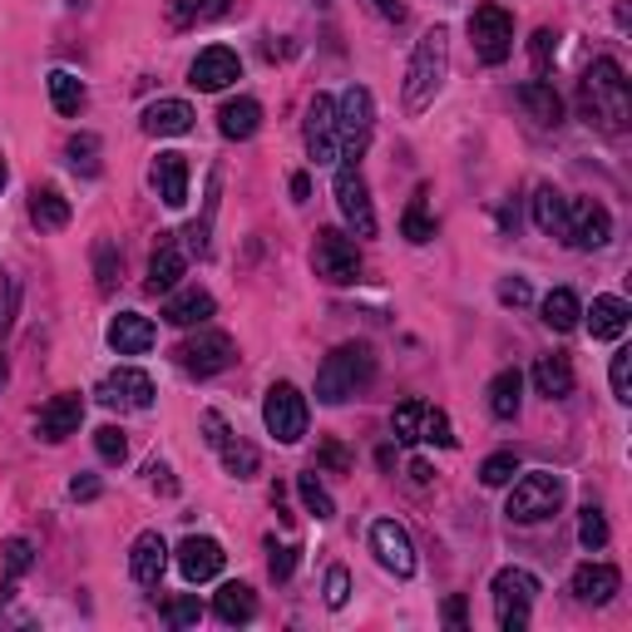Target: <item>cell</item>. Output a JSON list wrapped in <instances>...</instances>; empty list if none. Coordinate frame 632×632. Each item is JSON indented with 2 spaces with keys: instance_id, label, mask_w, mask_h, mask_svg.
I'll return each mask as SVG.
<instances>
[{
  "instance_id": "03108f58",
  "label": "cell",
  "mask_w": 632,
  "mask_h": 632,
  "mask_svg": "<svg viewBox=\"0 0 632 632\" xmlns=\"http://www.w3.org/2000/svg\"><path fill=\"white\" fill-rule=\"evenodd\" d=\"M6 376H10V366H6V356H0V386H6Z\"/></svg>"
},
{
  "instance_id": "e0dca14e",
  "label": "cell",
  "mask_w": 632,
  "mask_h": 632,
  "mask_svg": "<svg viewBox=\"0 0 632 632\" xmlns=\"http://www.w3.org/2000/svg\"><path fill=\"white\" fill-rule=\"evenodd\" d=\"M178 573L188 583H208V578H217L223 573V563H227V554H223V544L217 538H208V534H188L178 544Z\"/></svg>"
},
{
  "instance_id": "f6af8a7d",
  "label": "cell",
  "mask_w": 632,
  "mask_h": 632,
  "mask_svg": "<svg viewBox=\"0 0 632 632\" xmlns=\"http://www.w3.org/2000/svg\"><path fill=\"white\" fill-rule=\"evenodd\" d=\"M95 450H99L105 465H124V459H129V440H124L119 425H99V430H95Z\"/></svg>"
},
{
  "instance_id": "30bf717a",
  "label": "cell",
  "mask_w": 632,
  "mask_h": 632,
  "mask_svg": "<svg viewBox=\"0 0 632 632\" xmlns=\"http://www.w3.org/2000/svg\"><path fill=\"white\" fill-rule=\"evenodd\" d=\"M337 208H341V217H347V227L356 237H376L371 188H366V174L356 164H337Z\"/></svg>"
},
{
  "instance_id": "ee69618b",
  "label": "cell",
  "mask_w": 632,
  "mask_h": 632,
  "mask_svg": "<svg viewBox=\"0 0 632 632\" xmlns=\"http://www.w3.org/2000/svg\"><path fill=\"white\" fill-rule=\"evenodd\" d=\"M420 440L440 445V450H455V430H450V416H445V410H435V406H425V416H420Z\"/></svg>"
},
{
  "instance_id": "d590c367",
  "label": "cell",
  "mask_w": 632,
  "mask_h": 632,
  "mask_svg": "<svg viewBox=\"0 0 632 632\" xmlns=\"http://www.w3.org/2000/svg\"><path fill=\"white\" fill-rule=\"evenodd\" d=\"M50 105L60 109L65 119H70V114L85 109V85H79L70 70H55V75H50Z\"/></svg>"
},
{
  "instance_id": "484cf974",
  "label": "cell",
  "mask_w": 632,
  "mask_h": 632,
  "mask_svg": "<svg viewBox=\"0 0 632 632\" xmlns=\"http://www.w3.org/2000/svg\"><path fill=\"white\" fill-rule=\"evenodd\" d=\"M217 129H223V139H233V144H243L252 139V134L262 129V105L257 99H227L223 109H217Z\"/></svg>"
},
{
  "instance_id": "11a10c76",
  "label": "cell",
  "mask_w": 632,
  "mask_h": 632,
  "mask_svg": "<svg viewBox=\"0 0 632 632\" xmlns=\"http://www.w3.org/2000/svg\"><path fill=\"white\" fill-rule=\"evenodd\" d=\"M499 302L504 307H524L528 302V282L524 278H504L499 282Z\"/></svg>"
},
{
  "instance_id": "52a82bcc",
  "label": "cell",
  "mask_w": 632,
  "mask_h": 632,
  "mask_svg": "<svg viewBox=\"0 0 632 632\" xmlns=\"http://www.w3.org/2000/svg\"><path fill=\"white\" fill-rule=\"evenodd\" d=\"M312 268L321 282L351 286V282H361V247H356V237H347L341 227H321L317 247H312Z\"/></svg>"
},
{
  "instance_id": "7c38bea8",
  "label": "cell",
  "mask_w": 632,
  "mask_h": 632,
  "mask_svg": "<svg viewBox=\"0 0 632 632\" xmlns=\"http://www.w3.org/2000/svg\"><path fill=\"white\" fill-rule=\"evenodd\" d=\"M233 361H237V347H233L227 331H198L193 341H183L178 347V366L188 376H217V371H227Z\"/></svg>"
},
{
  "instance_id": "6da1fadb",
  "label": "cell",
  "mask_w": 632,
  "mask_h": 632,
  "mask_svg": "<svg viewBox=\"0 0 632 632\" xmlns=\"http://www.w3.org/2000/svg\"><path fill=\"white\" fill-rule=\"evenodd\" d=\"M583 119L597 124L603 134H623L632 119V89L618 60H593L583 70Z\"/></svg>"
},
{
  "instance_id": "4316f807",
  "label": "cell",
  "mask_w": 632,
  "mask_h": 632,
  "mask_svg": "<svg viewBox=\"0 0 632 632\" xmlns=\"http://www.w3.org/2000/svg\"><path fill=\"white\" fill-rule=\"evenodd\" d=\"M208 317H213V292H203V286H188V292H178L164 302L168 327H203Z\"/></svg>"
},
{
  "instance_id": "9f6ffc18",
  "label": "cell",
  "mask_w": 632,
  "mask_h": 632,
  "mask_svg": "<svg viewBox=\"0 0 632 632\" xmlns=\"http://www.w3.org/2000/svg\"><path fill=\"white\" fill-rule=\"evenodd\" d=\"M148 485H154L158 494H178L174 469H168V465H158V459H154V465H148Z\"/></svg>"
},
{
  "instance_id": "7bdbcfd3",
  "label": "cell",
  "mask_w": 632,
  "mask_h": 632,
  "mask_svg": "<svg viewBox=\"0 0 632 632\" xmlns=\"http://www.w3.org/2000/svg\"><path fill=\"white\" fill-rule=\"evenodd\" d=\"M227 16V0H174V20L178 26H198V20Z\"/></svg>"
},
{
  "instance_id": "bcb514c9",
  "label": "cell",
  "mask_w": 632,
  "mask_h": 632,
  "mask_svg": "<svg viewBox=\"0 0 632 632\" xmlns=\"http://www.w3.org/2000/svg\"><path fill=\"white\" fill-rule=\"evenodd\" d=\"M554 55H558V36H554V30H548V26L528 36V60H534L538 79H544L548 70H554Z\"/></svg>"
},
{
  "instance_id": "ba28073f",
  "label": "cell",
  "mask_w": 632,
  "mask_h": 632,
  "mask_svg": "<svg viewBox=\"0 0 632 632\" xmlns=\"http://www.w3.org/2000/svg\"><path fill=\"white\" fill-rule=\"evenodd\" d=\"M538 597V578L528 568H499L494 573V618L504 632H524L528 628V607Z\"/></svg>"
},
{
  "instance_id": "6125c7cd",
  "label": "cell",
  "mask_w": 632,
  "mask_h": 632,
  "mask_svg": "<svg viewBox=\"0 0 632 632\" xmlns=\"http://www.w3.org/2000/svg\"><path fill=\"white\" fill-rule=\"evenodd\" d=\"M376 10H381L386 20H406V6H400V0H376Z\"/></svg>"
},
{
  "instance_id": "e575fe53",
  "label": "cell",
  "mask_w": 632,
  "mask_h": 632,
  "mask_svg": "<svg viewBox=\"0 0 632 632\" xmlns=\"http://www.w3.org/2000/svg\"><path fill=\"white\" fill-rule=\"evenodd\" d=\"M217 455H223V469H227L233 479H252V475H257V465H262L257 445L237 440V435H227V440L217 445Z\"/></svg>"
},
{
  "instance_id": "6f0895ef",
  "label": "cell",
  "mask_w": 632,
  "mask_h": 632,
  "mask_svg": "<svg viewBox=\"0 0 632 632\" xmlns=\"http://www.w3.org/2000/svg\"><path fill=\"white\" fill-rule=\"evenodd\" d=\"M70 499H79V504L99 499V479H95V475H75V479H70Z\"/></svg>"
},
{
  "instance_id": "db71d44e",
  "label": "cell",
  "mask_w": 632,
  "mask_h": 632,
  "mask_svg": "<svg viewBox=\"0 0 632 632\" xmlns=\"http://www.w3.org/2000/svg\"><path fill=\"white\" fill-rule=\"evenodd\" d=\"M227 435H233V430H227V420L217 416V410H203V440H208L213 450H217V445L227 440Z\"/></svg>"
},
{
  "instance_id": "4fadbf2b",
  "label": "cell",
  "mask_w": 632,
  "mask_h": 632,
  "mask_svg": "<svg viewBox=\"0 0 632 632\" xmlns=\"http://www.w3.org/2000/svg\"><path fill=\"white\" fill-rule=\"evenodd\" d=\"M307 154L317 168H337L341 164V144H337V99L317 95L307 105Z\"/></svg>"
},
{
  "instance_id": "836d02e7",
  "label": "cell",
  "mask_w": 632,
  "mask_h": 632,
  "mask_svg": "<svg viewBox=\"0 0 632 632\" xmlns=\"http://www.w3.org/2000/svg\"><path fill=\"white\" fill-rule=\"evenodd\" d=\"M538 312H544L548 331H573V327H578V317H583V307H578V296H573V286H554Z\"/></svg>"
},
{
  "instance_id": "603a6c76",
  "label": "cell",
  "mask_w": 632,
  "mask_h": 632,
  "mask_svg": "<svg viewBox=\"0 0 632 632\" xmlns=\"http://www.w3.org/2000/svg\"><path fill=\"white\" fill-rule=\"evenodd\" d=\"M583 317H589L593 341H618L628 331V321H632V307L623 302V296H593V307Z\"/></svg>"
},
{
  "instance_id": "91938a15",
  "label": "cell",
  "mask_w": 632,
  "mask_h": 632,
  "mask_svg": "<svg viewBox=\"0 0 632 632\" xmlns=\"http://www.w3.org/2000/svg\"><path fill=\"white\" fill-rule=\"evenodd\" d=\"M445 623L465 628V597H450V603H445Z\"/></svg>"
},
{
  "instance_id": "f35d334b",
  "label": "cell",
  "mask_w": 632,
  "mask_h": 632,
  "mask_svg": "<svg viewBox=\"0 0 632 632\" xmlns=\"http://www.w3.org/2000/svg\"><path fill=\"white\" fill-rule=\"evenodd\" d=\"M400 233H406L410 237V243H430V237H435V217L430 213H425V188L416 193V198H410V208H406V217H400Z\"/></svg>"
},
{
  "instance_id": "94428289",
  "label": "cell",
  "mask_w": 632,
  "mask_h": 632,
  "mask_svg": "<svg viewBox=\"0 0 632 632\" xmlns=\"http://www.w3.org/2000/svg\"><path fill=\"white\" fill-rule=\"evenodd\" d=\"M410 479H416V485H430V479H435V469L425 465V459H410Z\"/></svg>"
},
{
  "instance_id": "c3c4849f",
  "label": "cell",
  "mask_w": 632,
  "mask_h": 632,
  "mask_svg": "<svg viewBox=\"0 0 632 632\" xmlns=\"http://www.w3.org/2000/svg\"><path fill=\"white\" fill-rule=\"evenodd\" d=\"M65 154H70V164H75V174H99V139L95 134H79V139H70V148H65Z\"/></svg>"
},
{
  "instance_id": "be15d7a7",
  "label": "cell",
  "mask_w": 632,
  "mask_h": 632,
  "mask_svg": "<svg viewBox=\"0 0 632 632\" xmlns=\"http://www.w3.org/2000/svg\"><path fill=\"white\" fill-rule=\"evenodd\" d=\"M307 193H312V178H307V174H292V198L307 203Z\"/></svg>"
},
{
  "instance_id": "f907efd6",
  "label": "cell",
  "mask_w": 632,
  "mask_h": 632,
  "mask_svg": "<svg viewBox=\"0 0 632 632\" xmlns=\"http://www.w3.org/2000/svg\"><path fill=\"white\" fill-rule=\"evenodd\" d=\"M607 381H613V396L628 406V400H632V351L628 347L613 351V371H607Z\"/></svg>"
},
{
  "instance_id": "8992f818",
  "label": "cell",
  "mask_w": 632,
  "mask_h": 632,
  "mask_svg": "<svg viewBox=\"0 0 632 632\" xmlns=\"http://www.w3.org/2000/svg\"><path fill=\"white\" fill-rule=\"evenodd\" d=\"M469 45H475V55L485 65H504L514 55V16L504 6H494V0L475 6L469 10Z\"/></svg>"
},
{
  "instance_id": "e7e4bbea",
  "label": "cell",
  "mask_w": 632,
  "mask_h": 632,
  "mask_svg": "<svg viewBox=\"0 0 632 632\" xmlns=\"http://www.w3.org/2000/svg\"><path fill=\"white\" fill-rule=\"evenodd\" d=\"M6 178H10V168H6V158H0V188H6Z\"/></svg>"
},
{
  "instance_id": "f546056e",
  "label": "cell",
  "mask_w": 632,
  "mask_h": 632,
  "mask_svg": "<svg viewBox=\"0 0 632 632\" xmlns=\"http://www.w3.org/2000/svg\"><path fill=\"white\" fill-rule=\"evenodd\" d=\"M213 613L223 618L227 628H237V623H252L257 618V593L247 589V583H223L213 597Z\"/></svg>"
},
{
  "instance_id": "74e56055",
  "label": "cell",
  "mask_w": 632,
  "mask_h": 632,
  "mask_svg": "<svg viewBox=\"0 0 632 632\" xmlns=\"http://www.w3.org/2000/svg\"><path fill=\"white\" fill-rule=\"evenodd\" d=\"M420 416H425L420 400H400V406L390 410V435H396L400 445H416L420 440Z\"/></svg>"
},
{
  "instance_id": "681fc988",
  "label": "cell",
  "mask_w": 632,
  "mask_h": 632,
  "mask_svg": "<svg viewBox=\"0 0 632 632\" xmlns=\"http://www.w3.org/2000/svg\"><path fill=\"white\" fill-rule=\"evenodd\" d=\"M0 554H6V573H10V578H20V573L36 568V544H30V538H6V548H0Z\"/></svg>"
},
{
  "instance_id": "1f68e13d",
  "label": "cell",
  "mask_w": 632,
  "mask_h": 632,
  "mask_svg": "<svg viewBox=\"0 0 632 632\" xmlns=\"http://www.w3.org/2000/svg\"><path fill=\"white\" fill-rule=\"evenodd\" d=\"M519 406H524V376L509 366V371H499L489 381V416L494 420H514L519 416Z\"/></svg>"
},
{
  "instance_id": "ac0fdd59",
  "label": "cell",
  "mask_w": 632,
  "mask_h": 632,
  "mask_svg": "<svg viewBox=\"0 0 632 632\" xmlns=\"http://www.w3.org/2000/svg\"><path fill=\"white\" fill-rule=\"evenodd\" d=\"M79 420H85V396L65 390V396H55L50 406L40 410L36 435L40 440H50V445H60V440H70V435H79Z\"/></svg>"
},
{
  "instance_id": "680465c9",
  "label": "cell",
  "mask_w": 632,
  "mask_h": 632,
  "mask_svg": "<svg viewBox=\"0 0 632 632\" xmlns=\"http://www.w3.org/2000/svg\"><path fill=\"white\" fill-rule=\"evenodd\" d=\"M321 465H327V469H351V455L341 450L337 440H327V445H321Z\"/></svg>"
},
{
  "instance_id": "7dc6e473",
  "label": "cell",
  "mask_w": 632,
  "mask_h": 632,
  "mask_svg": "<svg viewBox=\"0 0 632 632\" xmlns=\"http://www.w3.org/2000/svg\"><path fill=\"white\" fill-rule=\"evenodd\" d=\"M578 544L589 548V554H597V548L607 544V519H603V509H597V504H589V509H583V519H578Z\"/></svg>"
},
{
  "instance_id": "5bb4252c",
  "label": "cell",
  "mask_w": 632,
  "mask_h": 632,
  "mask_svg": "<svg viewBox=\"0 0 632 632\" xmlns=\"http://www.w3.org/2000/svg\"><path fill=\"white\" fill-rule=\"evenodd\" d=\"M371 554L381 558V568L396 573V578H410V573H416V544H410L406 524H396V519L371 524Z\"/></svg>"
},
{
  "instance_id": "4dcf8cb0",
  "label": "cell",
  "mask_w": 632,
  "mask_h": 632,
  "mask_svg": "<svg viewBox=\"0 0 632 632\" xmlns=\"http://www.w3.org/2000/svg\"><path fill=\"white\" fill-rule=\"evenodd\" d=\"M30 223H36L40 233H60V227L70 223V198H65L60 188H36L30 193Z\"/></svg>"
},
{
  "instance_id": "83f0119b",
  "label": "cell",
  "mask_w": 632,
  "mask_h": 632,
  "mask_svg": "<svg viewBox=\"0 0 632 632\" xmlns=\"http://www.w3.org/2000/svg\"><path fill=\"white\" fill-rule=\"evenodd\" d=\"M534 390L544 400H568L573 396V366H568V356H538V361H534Z\"/></svg>"
},
{
  "instance_id": "7402d4cb",
  "label": "cell",
  "mask_w": 632,
  "mask_h": 632,
  "mask_svg": "<svg viewBox=\"0 0 632 632\" xmlns=\"http://www.w3.org/2000/svg\"><path fill=\"white\" fill-rule=\"evenodd\" d=\"M193 129V105L188 99H158V105L144 109V134L154 139H178V134Z\"/></svg>"
},
{
  "instance_id": "b9f144b4",
  "label": "cell",
  "mask_w": 632,
  "mask_h": 632,
  "mask_svg": "<svg viewBox=\"0 0 632 632\" xmlns=\"http://www.w3.org/2000/svg\"><path fill=\"white\" fill-rule=\"evenodd\" d=\"M119 268H124L119 247H114L109 237H105V243H95V278H99V292H105V296L119 286Z\"/></svg>"
},
{
  "instance_id": "277c9868",
  "label": "cell",
  "mask_w": 632,
  "mask_h": 632,
  "mask_svg": "<svg viewBox=\"0 0 632 632\" xmlns=\"http://www.w3.org/2000/svg\"><path fill=\"white\" fill-rule=\"evenodd\" d=\"M563 494H568L563 475H554V469H534V475H524L519 485L509 489L504 514H509L514 524H544V519H554V514L563 509Z\"/></svg>"
},
{
  "instance_id": "2e32d148",
  "label": "cell",
  "mask_w": 632,
  "mask_h": 632,
  "mask_svg": "<svg viewBox=\"0 0 632 632\" xmlns=\"http://www.w3.org/2000/svg\"><path fill=\"white\" fill-rule=\"evenodd\" d=\"M233 79H243V60H237V50H227V45H208L188 70V85L203 89V95H217V89H227Z\"/></svg>"
},
{
  "instance_id": "816d5d0a",
  "label": "cell",
  "mask_w": 632,
  "mask_h": 632,
  "mask_svg": "<svg viewBox=\"0 0 632 632\" xmlns=\"http://www.w3.org/2000/svg\"><path fill=\"white\" fill-rule=\"evenodd\" d=\"M347 603H351V573L337 563V568H327V607L331 613H341Z\"/></svg>"
},
{
  "instance_id": "9c48e42d",
  "label": "cell",
  "mask_w": 632,
  "mask_h": 632,
  "mask_svg": "<svg viewBox=\"0 0 632 632\" xmlns=\"http://www.w3.org/2000/svg\"><path fill=\"white\" fill-rule=\"evenodd\" d=\"M262 425L268 435H278L282 445H296L307 435V396L292 381H278L262 400Z\"/></svg>"
},
{
  "instance_id": "60d3db41",
  "label": "cell",
  "mask_w": 632,
  "mask_h": 632,
  "mask_svg": "<svg viewBox=\"0 0 632 632\" xmlns=\"http://www.w3.org/2000/svg\"><path fill=\"white\" fill-rule=\"evenodd\" d=\"M514 475H519V459H514V450H499V455H489L485 465H479V485H485V489H504Z\"/></svg>"
},
{
  "instance_id": "ffe728a7",
  "label": "cell",
  "mask_w": 632,
  "mask_h": 632,
  "mask_svg": "<svg viewBox=\"0 0 632 632\" xmlns=\"http://www.w3.org/2000/svg\"><path fill=\"white\" fill-rule=\"evenodd\" d=\"M623 589V573L613 568V563H583V568H573V597L578 603H613V593Z\"/></svg>"
},
{
  "instance_id": "f1b7e54d",
  "label": "cell",
  "mask_w": 632,
  "mask_h": 632,
  "mask_svg": "<svg viewBox=\"0 0 632 632\" xmlns=\"http://www.w3.org/2000/svg\"><path fill=\"white\" fill-rule=\"evenodd\" d=\"M519 105L534 114L544 129H558L563 124V99H558V89L548 85V79H528V85H519Z\"/></svg>"
},
{
  "instance_id": "ab89813d",
  "label": "cell",
  "mask_w": 632,
  "mask_h": 632,
  "mask_svg": "<svg viewBox=\"0 0 632 632\" xmlns=\"http://www.w3.org/2000/svg\"><path fill=\"white\" fill-rule=\"evenodd\" d=\"M164 623L168 628H198V618H203V603L193 593H178V597H164Z\"/></svg>"
},
{
  "instance_id": "cb8c5ba5",
  "label": "cell",
  "mask_w": 632,
  "mask_h": 632,
  "mask_svg": "<svg viewBox=\"0 0 632 632\" xmlns=\"http://www.w3.org/2000/svg\"><path fill=\"white\" fill-rule=\"evenodd\" d=\"M154 188L168 208H183L188 203V158L183 154H158L154 158Z\"/></svg>"
},
{
  "instance_id": "44dd1931",
  "label": "cell",
  "mask_w": 632,
  "mask_h": 632,
  "mask_svg": "<svg viewBox=\"0 0 632 632\" xmlns=\"http://www.w3.org/2000/svg\"><path fill=\"white\" fill-rule=\"evenodd\" d=\"M154 341H158L154 321L139 317V312H119V317L109 321V347L119 351V356H144Z\"/></svg>"
},
{
  "instance_id": "8fae6325",
  "label": "cell",
  "mask_w": 632,
  "mask_h": 632,
  "mask_svg": "<svg viewBox=\"0 0 632 632\" xmlns=\"http://www.w3.org/2000/svg\"><path fill=\"white\" fill-rule=\"evenodd\" d=\"M563 237H568L578 252H593L613 237V213L597 198H568V213H563Z\"/></svg>"
},
{
  "instance_id": "9a60e30c",
  "label": "cell",
  "mask_w": 632,
  "mask_h": 632,
  "mask_svg": "<svg viewBox=\"0 0 632 632\" xmlns=\"http://www.w3.org/2000/svg\"><path fill=\"white\" fill-rule=\"evenodd\" d=\"M99 400L109 410H148L154 406V381H148V371H139V366H119V371L105 376Z\"/></svg>"
},
{
  "instance_id": "3957f363",
  "label": "cell",
  "mask_w": 632,
  "mask_h": 632,
  "mask_svg": "<svg viewBox=\"0 0 632 632\" xmlns=\"http://www.w3.org/2000/svg\"><path fill=\"white\" fill-rule=\"evenodd\" d=\"M371 376H376V351L366 347V341H347V347H337L327 361H321L317 400L321 406H341V400H351Z\"/></svg>"
},
{
  "instance_id": "d4e9b609",
  "label": "cell",
  "mask_w": 632,
  "mask_h": 632,
  "mask_svg": "<svg viewBox=\"0 0 632 632\" xmlns=\"http://www.w3.org/2000/svg\"><path fill=\"white\" fill-rule=\"evenodd\" d=\"M183 268H188V257H183V247L174 243V237H164V243L154 247V257H148V292H174L178 278H183Z\"/></svg>"
},
{
  "instance_id": "f5cc1de1",
  "label": "cell",
  "mask_w": 632,
  "mask_h": 632,
  "mask_svg": "<svg viewBox=\"0 0 632 632\" xmlns=\"http://www.w3.org/2000/svg\"><path fill=\"white\" fill-rule=\"evenodd\" d=\"M296 558H302V548H296V544H282V548H272V558H268V573H272V578H278V583H286V578H292V568H296Z\"/></svg>"
},
{
  "instance_id": "7a4b0ae2",
  "label": "cell",
  "mask_w": 632,
  "mask_h": 632,
  "mask_svg": "<svg viewBox=\"0 0 632 632\" xmlns=\"http://www.w3.org/2000/svg\"><path fill=\"white\" fill-rule=\"evenodd\" d=\"M450 79V30L435 26L425 30L410 50V65H406V114H425L435 105V95L445 89Z\"/></svg>"
},
{
  "instance_id": "d6986e66",
  "label": "cell",
  "mask_w": 632,
  "mask_h": 632,
  "mask_svg": "<svg viewBox=\"0 0 632 632\" xmlns=\"http://www.w3.org/2000/svg\"><path fill=\"white\" fill-rule=\"evenodd\" d=\"M164 568H168V544H164V534H158V528H144V534L134 538V548H129V573H134V583L154 589V583L164 578Z\"/></svg>"
},
{
  "instance_id": "5b68a950",
  "label": "cell",
  "mask_w": 632,
  "mask_h": 632,
  "mask_svg": "<svg viewBox=\"0 0 632 632\" xmlns=\"http://www.w3.org/2000/svg\"><path fill=\"white\" fill-rule=\"evenodd\" d=\"M371 134H376V99L366 85H351L347 95L337 99V144H341V158L356 164V158L371 148Z\"/></svg>"
},
{
  "instance_id": "8d00e7d4",
  "label": "cell",
  "mask_w": 632,
  "mask_h": 632,
  "mask_svg": "<svg viewBox=\"0 0 632 632\" xmlns=\"http://www.w3.org/2000/svg\"><path fill=\"white\" fill-rule=\"evenodd\" d=\"M296 494H302V504H307V514H317L321 524L327 519H337V499H331L327 489H321V479L307 469V475H296Z\"/></svg>"
},
{
  "instance_id": "d6a6232c",
  "label": "cell",
  "mask_w": 632,
  "mask_h": 632,
  "mask_svg": "<svg viewBox=\"0 0 632 632\" xmlns=\"http://www.w3.org/2000/svg\"><path fill=\"white\" fill-rule=\"evenodd\" d=\"M563 213H568V198H563L554 183H538V193H534V223H538V233L563 237Z\"/></svg>"
}]
</instances>
